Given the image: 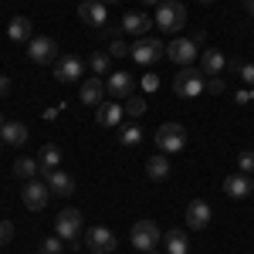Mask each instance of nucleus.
I'll return each instance as SVG.
<instances>
[{"mask_svg":"<svg viewBox=\"0 0 254 254\" xmlns=\"http://www.w3.org/2000/svg\"><path fill=\"white\" fill-rule=\"evenodd\" d=\"M187 24V7L180 3V0H163L156 7V27L159 31H166V34H173Z\"/></svg>","mask_w":254,"mask_h":254,"instance_id":"f257e3e1","label":"nucleus"},{"mask_svg":"<svg viewBox=\"0 0 254 254\" xmlns=\"http://www.w3.org/2000/svg\"><path fill=\"white\" fill-rule=\"evenodd\" d=\"M129 237H132V248L139 254H149V251H156V244L163 241V231L156 227V220H136Z\"/></svg>","mask_w":254,"mask_h":254,"instance_id":"f03ea898","label":"nucleus"},{"mask_svg":"<svg viewBox=\"0 0 254 254\" xmlns=\"http://www.w3.org/2000/svg\"><path fill=\"white\" fill-rule=\"evenodd\" d=\"M183 146H187V129H183L180 122H166V126H159V132H156V149H159V153L176 156Z\"/></svg>","mask_w":254,"mask_h":254,"instance_id":"7ed1b4c3","label":"nucleus"},{"mask_svg":"<svg viewBox=\"0 0 254 254\" xmlns=\"http://www.w3.org/2000/svg\"><path fill=\"white\" fill-rule=\"evenodd\" d=\"M173 92L180 98H196L200 92H207V78L200 68H183L180 75L173 78Z\"/></svg>","mask_w":254,"mask_h":254,"instance_id":"20e7f679","label":"nucleus"},{"mask_svg":"<svg viewBox=\"0 0 254 254\" xmlns=\"http://www.w3.org/2000/svg\"><path fill=\"white\" fill-rule=\"evenodd\" d=\"M81 210H75V207H64L58 217H55V231H58L61 241H68V244H78L81 241Z\"/></svg>","mask_w":254,"mask_h":254,"instance_id":"39448f33","label":"nucleus"},{"mask_svg":"<svg viewBox=\"0 0 254 254\" xmlns=\"http://www.w3.org/2000/svg\"><path fill=\"white\" fill-rule=\"evenodd\" d=\"M163 55H166V44L159 38H149V34L139 38L136 44H132V51H129V58L136 61V64H153V61H159Z\"/></svg>","mask_w":254,"mask_h":254,"instance_id":"423d86ee","label":"nucleus"},{"mask_svg":"<svg viewBox=\"0 0 254 254\" xmlns=\"http://www.w3.org/2000/svg\"><path fill=\"white\" fill-rule=\"evenodd\" d=\"M48 196H51V190L44 187V183H38V176L34 180H24V190H20V200H24V207L27 210H44L48 207Z\"/></svg>","mask_w":254,"mask_h":254,"instance_id":"0eeeda50","label":"nucleus"},{"mask_svg":"<svg viewBox=\"0 0 254 254\" xmlns=\"http://www.w3.org/2000/svg\"><path fill=\"white\" fill-rule=\"evenodd\" d=\"M166 58L180 68H190L196 61V44L190 38H173V44H166Z\"/></svg>","mask_w":254,"mask_h":254,"instance_id":"6e6552de","label":"nucleus"},{"mask_svg":"<svg viewBox=\"0 0 254 254\" xmlns=\"http://www.w3.org/2000/svg\"><path fill=\"white\" fill-rule=\"evenodd\" d=\"M27 58L34 61V64L58 61V44H55V38H31L27 41Z\"/></svg>","mask_w":254,"mask_h":254,"instance_id":"1a4fd4ad","label":"nucleus"},{"mask_svg":"<svg viewBox=\"0 0 254 254\" xmlns=\"http://www.w3.org/2000/svg\"><path fill=\"white\" fill-rule=\"evenodd\" d=\"M132 88H136V78H132L129 71H112V75L105 78V92L116 98V102H126V98L132 95Z\"/></svg>","mask_w":254,"mask_h":254,"instance_id":"9d476101","label":"nucleus"},{"mask_svg":"<svg viewBox=\"0 0 254 254\" xmlns=\"http://www.w3.org/2000/svg\"><path fill=\"white\" fill-rule=\"evenodd\" d=\"M81 75H85V61L78 55H64L55 61V78L58 81H78Z\"/></svg>","mask_w":254,"mask_h":254,"instance_id":"9b49d317","label":"nucleus"},{"mask_svg":"<svg viewBox=\"0 0 254 254\" xmlns=\"http://www.w3.org/2000/svg\"><path fill=\"white\" fill-rule=\"evenodd\" d=\"M85 241H88V248H92V254H112L116 251V234L109 231V227H92L88 234H85Z\"/></svg>","mask_w":254,"mask_h":254,"instance_id":"f8f14e48","label":"nucleus"},{"mask_svg":"<svg viewBox=\"0 0 254 254\" xmlns=\"http://www.w3.org/2000/svg\"><path fill=\"white\" fill-rule=\"evenodd\" d=\"M122 119H126V105L122 102H102L95 112V122L98 126H109V129H119Z\"/></svg>","mask_w":254,"mask_h":254,"instance_id":"ddd939ff","label":"nucleus"},{"mask_svg":"<svg viewBox=\"0 0 254 254\" xmlns=\"http://www.w3.org/2000/svg\"><path fill=\"white\" fill-rule=\"evenodd\" d=\"M224 193L234 196V200H244V196H251V193H254L251 176H248V173H231L227 180H224Z\"/></svg>","mask_w":254,"mask_h":254,"instance_id":"4468645a","label":"nucleus"},{"mask_svg":"<svg viewBox=\"0 0 254 254\" xmlns=\"http://www.w3.org/2000/svg\"><path fill=\"white\" fill-rule=\"evenodd\" d=\"M78 17L85 20V24H92V27H102V24L109 20V14H105V3H102V0H81Z\"/></svg>","mask_w":254,"mask_h":254,"instance_id":"2eb2a0df","label":"nucleus"},{"mask_svg":"<svg viewBox=\"0 0 254 254\" xmlns=\"http://www.w3.org/2000/svg\"><path fill=\"white\" fill-rule=\"evenodd\" d=\"M58 163H61V149L55 146V142H48V146H41V149H38V173L44 176V180L58 170Z\"/></svg>","mask_w":254,"mask_h":254,"instance_id":"dca6fc26","label":"nucleus"},{"mask_svg":"<svg viewBox=\"0 0 254 254\" xmlns=\"http://www.w3.org/2000/svg\"><path fill=\"white\" fill-rule=\"evenodd\" d=\"M224 68H227V58H224L217 48H207V51L200 55V71H203V75L214 78V75H224Z\"/></svg>","mask_w":254,"mask_h":254,"instance_id":"f3484780","label":"nucleus"},{"mask_svg":"<svg viewBox=\"0 0 254 254\" xmlns=\"http://www.w3.org/2000/svg\"><path fill=\"white\" fill-rule=\"evenodd\" d=\"M210 224V207L203 203V200H193L190 207H187V227L190 231H203Z\"/></svg>","mask_w":254,"mask_h":254,"instance_id":"a211bd4d","label":"nucleus"},{"mask_svg":"<svg viewBox=\"0 0 254 254\" xmlns=\"http://www.w3.org/2000/svg\"><path fill=\"white\" fill-rule=\"evenodd\" d=\"M102 98H105V81L98 78V75L81 81V102L85 105H102Z\"/></svg>","mask_w":254,"mask_h":254,"instance_id":"6ab92c4d","label":"nucleus"},{"mask_svg":"<svg viewBox=\"0 0 254 254\" xmlns=\"http://www.w3.org/2000/svg\"><path fill=\"white\" fill-rule=\"evenodd\" d=\"M0 139H3V146H24L27 142V126L24 122H3Z\"/></svg>","mask_w":254,"mask_h":254,"instance_id":"aec40b11","label":"nucleus"},{"mask_svg":"<svg viewBox=\"0 0 254 254\" xmlns=\"http://www.w3.org/2000/svg\"><path fill=\"white\" fill-rule=\"evenodd\" d=\"M153 24H156V20H149L146 14H136V10H132V14H126V17H122V31H129V34H139V38H146Z\"/></svg>","mask_w":254,"mask_h":254,"instance_id":"412c9836","label":"nucleus"},{"mask_svg":"<svg viewBox=\"0 0 254 254\" xmlns=\"http://www.w3.org/2000/svg\"><path fill=\"white\" fill-rule=\"evenodd\" d=\"M48 190H51L55 196H71L75 193V180H71L68 173H61V170H55V173L48 176Z\"/></svg>","mask_w":254,"mask_h":254,"instance_id":"4be33fe9","label":"nucleus"},{"mask_svg":"<svg viewBox=\"0 0 254 254\" xmlns=\"http://www.w3.org/2000/svg\"><path fill=\"white\" fill-rule=\"evenodd\" d=\"M146 176H149V180H156V183L170 180V159H166V153L146 159Z\"/></svg>","mask_w":254,"mask_h":254,"instance_id":"5701e85b","label":"nucleus"},{"mask_svg":"<svg viewBox=\"0 0 254 254\" xmlns=\"http://www.w3.org/2000/svg\"><path fill=\"white\" fill-rule=\"evenodd\" d=\"M139 142H142V129H139L136 122H122V126H119V146L136 149Z\"/></svg>","mask_w":254,"mask_h":254,"instance_id":"b1692460","label":"nucleus"},{"mask_svg":"<svg viewBox=\"0 0 254 254\" xmlns=\"http://www.w3.org/2000/svg\"><path fill=\"white\" fill-rule=\"evenodd\" d=\"M163 241H166V254H190L187 231H170V234H163Z\"/></svg>","mask_w":254,"mask_h":254,"instance_id":"393cba45","label":"nucleus"},{"mask_svg":"<svg viewBox=\"0 0 254 254\" xmlns=\"http://www.w3.org/2000/svg\"><path fill=\"white\" fill-rule=\"evenodd\" d=\"M7 38L17 41V44H27V41H31V20L27 17H14L10 24H7Z\"/></svg>","mask_w":254,"mask_h":254,"instance_id":"a878e982","label":"nucleus"},{"mask_svg":"<svg viewBox=\"0 0 254 254\" xmlns=\"http://www.w3.org/2000/svg\"><path fill=\"white\" fill-rule=\"evenodd\" d=\"M14 176H17V180H34V176H38V159L20 156L17 163H14Z\"/></svg>","mask_w":254,"mask_h":254,"instance_id":"bb28decb","label":"nucleus"},{"mask_svg":"<svg viewBox=\"0 0 254 254\" xmlns=\"http://www.w3.org/2000/svg\"><path fill=\"white\" fill-rule=\"evenodd\" d=\"M109 64H112V55H105V51H95L92 61H88V68H92L95 75H109Z\"/></svg>","mask_w":254,"mask_h":254,"instance_id":"cd10ccee","label":"nucleus"},{"mask_svg":"<svg viewBox=\"0 0 254 254\" xmlns=\"http://www.w3.org/2000/svg\"><path fill=\"white\" fill-rule=\"evenodd\" d=\"M146 112V95L139 98V95H129L126 98V116H132V119H139Z\"/></svg>","mask_w":254,"mask_h":254,"instance_id":"c85d7f7f","label":"nucleus"},{"mask_svg":"<svg viewBox=\"0 0 254 254\" xmlns=\"http://www.w3.org/2000/svg\"><path fill=\"white\" fill-rule=\"evenodd\" d=\"M64 251V241H61L58 234L55 237H44V241H41V254H61Z\"/></svg>","mask_w":254,"mask_h":254,"instance_id":"c756f323","label":"nucleus"},{"mask_svg":"<svg viewBox=\"0 0 254 254\" xmlns=\"http://www.w3.org/2000/svg\"><path fill=\"white\" fill-rule=\"evenodd\" d=\"M129 51H132V48H129V44H126V41H112V44H109V55H112V58H126V55H129Z\"/></svg>","mask_w":254,"mask_h":254,"instance_id":"7c9ffc66","label":"nucleus"},{"mask_svg":"<svg viewBox=\"0 0 254 254\" xmlns=\"http://www.w3.org/2000/svg\"><path fill=\"white\" fill-rule=\"evenodd\" d=\"M237 166H241V173L251 176L254 173V153H241V156H237Z\"/></svg>","mask_w":254,"mask_h":254,"instance_id":"2f4dec72","label":"nucleus"},{"mask_svg":"<svg viewBox=\"0 0 254 254\" xmlns=\"http://www.w3.org/2000/svg\"><path fill=\"white\" fill-rule=\"evenodd\" d=\"M207 92H210V95H220V92H224V78H220V75L207 78Z\"/></svg>","mask_w":254,"mask_h":254,"instance_id":"473e14b6","label":"nucleus"},{"mask_svg":"<svg viewBox=\"0 0 254 254\" xmlns=\"http://www.w3.org/2000/svg\"><path fill=\"white\" fill-rule=\"evenodd\" d=\"M10 237H14V224L10 220H0V244H7Z\"/></svg>","mask_w":254,"mask_h":254,"instance_id":"72a5a7b5","label":"nucleus"},{"mask_svg":"<svg viewBox=\"0 0 254 254\" xmlns=\"http://www.w3.org/2000/svg\"><path fill=\"white\" fill-rule=\"evenodd\" d=\"M156 88H159L156 75H142V92H156Z\"/></svg>","mask_w":254,"mask_h":254,"instance_id":"f704fd0d","label":"nucleus"},{"mask_svg":"<svg viewBox=\"0 0 254 254\" xmlns=\"http://www.w3.org/2000/svg\"><path fill=\"white\" fill-rule=\"evenodd\" d=\"M241 78L248 85H254V64H241Z\"/></svg>","mask_w":254,"mask_h":254,"instance_id":"c9c22d12","label":"nucleus"},{"mask_svg":"<svg viewBox=\"0 0 254 254\" xmlns=\"http://www.w3.org/2000/svg\"><path fill=\"white\" fill-rule=\"evenodd\" d=\"M10 95V75H0V98Z\"/></svg>","mask_w":254,"mask_h":254,"instance_id":"e433bc0d","label":"nucleus"},{"mask_svg":"<svg viewBox=\"0 0 254 254\" xmlns=\"http://www.w3.org/2000/svg\"><path fill=\"white\" fill-rule=\"evenodd\" d=\"M190 41H193V44H203V41H207V34H203V31H193V38H190Z\"/></svg>","mask_w":254,"mask_h":254,"instance_id":"4c0bfd02","label":"nucleus"},{"mask_svg":"<svg viewBox=\"0 0 254 254\" xmlns=\"http://www.w3.org/2000/svg\"><path fill=\"white\" fill-rule=\"evenodd\" d=\"M244 7H248V14H254V0H244Z\"/></svg>","mask_w":254,"mask_h":254,"instance_id":"58836bf2","label":"nucleus"},{"mask_svg":"<svg viewBox=\"0 0 254 254\" xmlns=\"http://www.w3.org/2000/svg\"><path fill=\"white\" fill-rule=\"evenodd\" d=\"M142 3H163V0H142Z\"/></svg>","mask_w":254,"mask_h":254,"instance_id":"ea45409f","label":"nucleus"},{"mask_svg":"<svg viewBox=\"0 0 254 254\" xmlns=\"http://www.w3.org/2000/svg\"><path fill=\"white\" fill-rule=\"evenodd\" d=\"M102 3H119V0H102Z\"/></svg>","mask_w":254,"mask_h":254,"instance_id":"a19ab883","label":"nucleus"},{"mask_svg":"<svg viewBox=\"0 0 254 254\" xmlns=\"http://www.w3.org/2000/svg\"><path fill=\"white\" fill-rule=\"evenodd\" d=\"M200 3H214V0H200Z\"/></svg>","mask_w":254,"mask_h":254,"instance_id":"79ce46f5","label":"nucleus"},{"mask_svg":"<svg viewBox=\"0 0 254 254\" xmlns=\"http://www.w3.org/2000/svg\"><path fill=\"white\" fill-rule=\"evenodd\" d=\"M0 126H3V112H0Z\"/></svg>","mask_w":254,"mask_h":254,"instance_id":"37998d69","label":"nucleus"},{"mask_svg":"<svg viewBox=\"0 0 254 254\" xmlns=\"http://www.w3.org/2000/svg\"><path fill=\"white\" fill-rule=\"evenodd\" d=\"M0 149H3V139H0Z\"/></svg>","mask_w":254,"mask_h":254,"instance_id":"c03bdc74","label":"nucleus"},{"mask_svg":"<svg viewBox=\"0 0 254 254\" xmlns=\"http://www.w3.org/2000/svg\"><path fill=\"white\" fill-rule=\"evenodd\" d=\"M149 254H159V251H149Z\"/></svg>","mask_w":254,"mask_h":254,"instance_id":"a18cd8bd","label":"nucleus"}]
</instances>
